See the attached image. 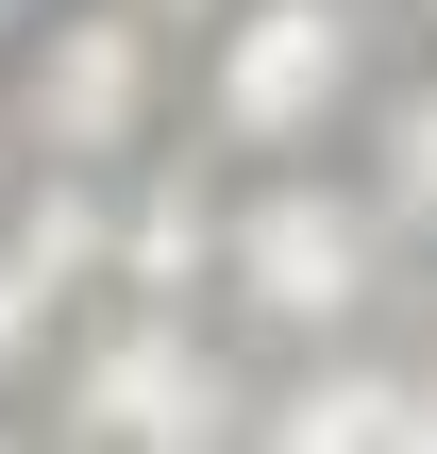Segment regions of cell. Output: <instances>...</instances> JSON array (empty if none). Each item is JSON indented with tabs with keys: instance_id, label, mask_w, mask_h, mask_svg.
Masks as SVG:
<instances>
[{
	"instance_id": "cell-2",
	"label": "cell",
	"mask_w": 437,
	"mask_h": 454,
	"mask_svg": "<svg viewBox=\"0 0 437 454\" xmlns=\"http://www.w3.org/2000/svg\"><path fill=\"white\" fill-rule=\"evenodd\" d=\"M404 67V17L387 0H219L185 34V135L219 168H269V152H354L371 101Z\"/></svg>"
},
{
	"instance_id": "cell-6",
	"label": "cell",
	"mask_w": 437,
	"mask_h": 454,
	"mask_svg": "<svg viewBox=\"0 0 437 454\" xmlns=\"http://www.w3.org/2000/svg\"><path fill=\"white\" fill-rule=\"evenodd\" d=\"M135 17H152V34H168V51H185V34H202V17H219V0H135Z\"/></svg>"
},
{
	"instance_id": "cell-8",
	"label": "cell",
	"mask_w": 437,
	"mask_h": 454,
	"mask_svg": "<svg viewBox=\"0 0 437 454\" xmlns=\"http://www.w3.org/2000/svg\"><path fill=\"white\" fill-rule=\"evenodd\" d=\"M387 17H404V51H437V0H387Z\"/></svg>"
},
{
	"instance_id": "cell-5",
	"label": "cell",
	"mask_w": 437,
	"mask_h": 454,
	"mask_svg": "<svg viewBox=\"0 0 437 454\" xmlns=\"http://www.w3.org/2000/svg\"><path fill=\"white\" fill-rule=\"evenodd\" d=\"M354 168L387 185V219H404V253L437 270V51L387 67V101H371V135H354Z\"/></svg>"
},
{
	"instance_id": "cell-4",
	"label": "cell",
	"mask_w": 437,
	"mask_h": 454,
	"mask_svg": "<svg viewBox=\"0 0 437 454\" xmlns=\"http://www.w3.org/2000/svg\"><path fill=\"white\" fill-rule=\"evenodd\" d=\"M185 135V51L135 0H34L0 17V152L17 168H135Z\"/></svg>"
},
{
	"instance_id": "cell-9",
	"label": "cell",
	"mask_w": 437,
	"mask_h": 454,
	"mask_svg": "<svg viewBox=\"0 0 437 454\" xmlns=\"http://www.w3.org/2000/svg\"><path fill=\"white\" fill-rule=\"evenodd\" d=\"M0 17H34V0H0Z\"/></svg>"
},
{
	"instance_id": "cell-10",
	"label": "cell",
	"mask_w": 437,
	"mask_h": 454,
	"mask_svg": "<svg viewBox=\"0 0 437 454\" xmlns=\"http://www.w3.org/2000/svg\"><path fill=\"white\" fill-rule=\"evenodd\" d=\"M0 168H17V152H0Z\"/></svg>"
},
{
	"instance_id": "cell-1",
	"label": "cell",
	"mask_w": 437,
	"mask_h": 454,
	"mask_svg": "<svg viewBox=\"0 0 437 454\" xmlns=\"http://www.w3.org/2000/svg\"><path fill=\"white\" fill-rule=\"evenodd\" d=\"M421 286L387 185L354 152H269V168H219V320L253 371L286 354H337V337H387Z\"/></svg>"
},
{
	"instance_id": "cell-3",
	"label": "cell",
	"mask_w": 437,
	"mask_h": 454,
	"mask_svg": "<svg viewBox=\"0 0 437 454\" xmlns=\"http://www.w3.org/2000/svg\"><path fill=\"white\" fill-rule=\"evenodd\" d=\"M17 438H84V454H185V438H253V354L219 303H152V286H101L67 337H51V387Z\"/></svg>"
},
{
	"instance_id": "cell-7",
	"label": "cell",
	"mask_w": 437,
	"mask_h": 454,
	"mask_svg": "<svg viewBox=\"0 0 437 454\" xmlns=\"http://www.w3.org/2000/svg\"><path fill=\"white\" fill-rule=\"evenodd\" d=\"M404 337H421V371H437V270H421V286H404Z\"/></svg>"
}]
</instances>
